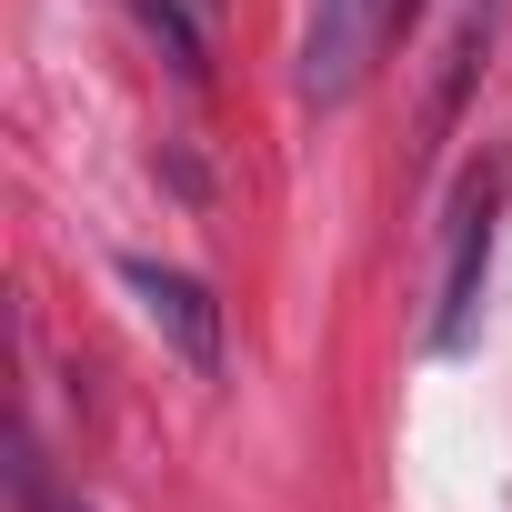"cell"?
<instances>
[{"label": "cell", "instance_id": "obj_1", "mask_svg": "<svg viewBox=\"0 0 512 512\" xmlns=\"http://www.w3.org/2000/svg\"><path fill=\"white\" fill-rule=\"evenodd\" d=\"M402 0H312V31H302V101H352L372 51H382V21Z\"/></svg>", "mask_w": 512, "mask_h": 512}, {"label": "cell", "instance_id": "obj_2", "mask_svg": "<svg viewBox=\"0 0 512 512\" xmlns=\"http://www.w3.org/2000/svg\"><path fill=\"white\" fill-rule=\"evenodd\" d=\"M121 282H131L141 322H151L191 372H221V302H211L191 272H161V262H141V251H121Z\"/></svg>", "mask_w": 512, "mask_h": 512}, {"label": "cell", "instance_id": "obj_3", "mask_svg": "<svg viewBox=\"0 0 512 512\" xmlns=\"http://www.w3.org/2000/svg\"><path fill=\"white\" fill-rule=\"evenodd\" d=\"M482 251H492V181H472L462 191V231H452V282H442V342H462L472 332V292H482Z\"/></svg>", "mask_w": 512, "mask_h": 512}, {"label": "cell", "instance_id": "obj_4", "mask_svg": "<svg viewBox=\"0 0 512 512\" xmlns=\"http://www.w3.org/2000/svg\"><path fill=\"white\" fill-rule=\"evenodd\" d=\"M141 21H151V31L171 41V61H181V71H201V31L181 21V0H141Z\"/></svg>", "mask_w": 512, "mask_h": 512}]
</instances>
